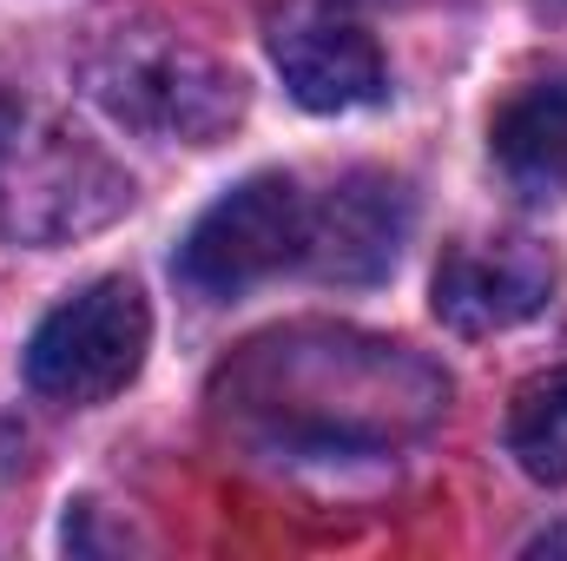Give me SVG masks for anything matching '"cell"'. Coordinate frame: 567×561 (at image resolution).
<instances>
[{"mask_svg": "<svg viewBox=\"0 0 567 561\" xmlns=\"http://www.w3.org/2000/svg\"><path fill=\"white\" fill-rule=\"evenodd\" d=\"M303 225L310 205L284 172H258L245 185H231L178 245V278L198 297H238L271 272L303 258Z\"/></svg>", "mask_w": 567, "mask_h": 561, "instance_id": "4", "label": "cell"}, {"mask_svg": "<svg viewBox=\"0 0 567 561\" xmlns=\"http://www.w3.org/2000/svg\"><path fill=\"white\" fill-rule=\"evenodd\" d=\"M508 456L535 476V482H567V364L522 384L515 410H508Z\"/></svg>", "mask_w": 567, "mask_h": 561, "instance_id": "9", "label": "cell"}, {"mask_svg": "<svg viewBox=\"0 0 567 561\" xmlns=\"http://www.w3.org/2000/svg\"><path fill=\"white\" fill-rule=\"evenodd\" d=\"M133 205V178L60 120L0 100V238L66 245Z\"/></svg>", "mask_w": 567, "mask_h": 561, "instance_id": "2", "label": "cell"}, {"mask_svg": "<svg viewBox=\"0 0 567 561\" xmlns=\"http://www.w3.org/2000/svg\"><path fill=\"white\" fill-rule=\"evenodd\" d=\"M93 100L152 140L212 145L245 113V80L172 27H113L86 67Z\"/></svg>", "mask_w": 567, "mask_h": 561, "instance_id": "1", "label": "cell"}, {"mask_svg": "<svg viewBox=\"0 0 567 561\" xmlns=\"http://www.w3.org/2000/svg\"><path fill=\"white\" fill-rule=\"evenodd\" d=\"M555 297V258L535 238H482V245H455L442 252L429 304L449 330L462 337H488L508 330L522 317H535Z\"/></svg>", "mask_w": 567, "mask_h": 561, "instance_id": "5", "label": "cell"}, {"mask_svg": "<svg viewBox=\"0 0 567 561\" xmlns=\"http://www.w3.org/2000/svg\"><path fill=\"white\" fill-rule=\"evenodd\" d=\"M488 152L522 198H567V80L522 86L495 113Z\"/></svg>", "mask_w": 567, "mask_h": 561, "instance_id": "8", "label": "cell"}, {"mask_svg": "<svg viewBox=\"0 0 567 561\" xmlns=\"http://www.w3.org/2000/svg\"><path fill=\"white\" fill-rule=\"evenodd\" d=\"M145 344H152L145 290L133 278H93L40 317L27 344V384L47 404H73V410L106 404L140 377Z\"/></svg>", "mask_w": 567, "mask_h": 561, "instance_id": "3", "label": "cell"}, {"mask_svg": "<svg viewBox=\"0 0 567 561\" xmlns=\"http://www.w3.org/2000/svg\"><path fill=\"white\" fill-rule=\"evenodd\" d=\"M271 60L297 106L310 113H357L383 100V53L377 40L330 13V7H290L271 20Z\"/></svg>", "mask_w": 567, "mask_h": 561, "instance_id": "6", "label": "cell"}, {"mask_svg": "<svg viewBox=\"0 0 567 561\" xmlns=\"http://www.w3.org/2000/svg\"><path fill=\"white\" fill-rule=\"evenodd\" d=\"M410 238V192L390 172H350L330 185V198L303 225V258L317 278L377 284L396 272Z\"/></svg>", "mask_w": 567, "mask_h": 561, "instance_id": "7", "label": "cell"}]
</instances>
